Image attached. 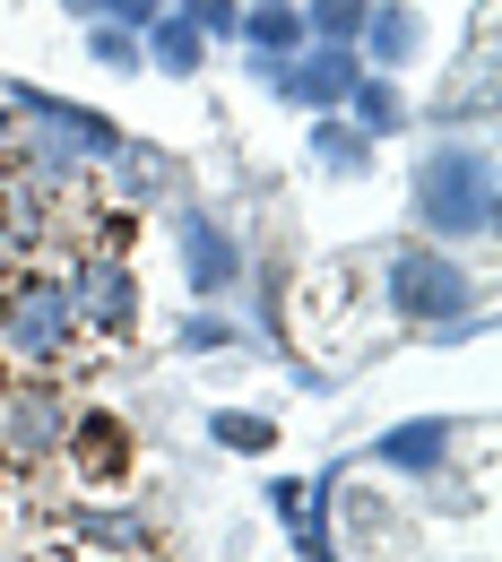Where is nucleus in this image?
<instances>
[{"instance_id":"nucleus-1","label":"nucleus","mask_w":502,"mask_h":562,"mask_svg":"<svg viewBox=\"0 0 502 562\" xmlns=\"http://www.w3.org/2000/svg\"><path fill=\"white\" fill-rule=\"evenodd\" d=\"M502 225V165L486 131H433L408 165V234L442 251H477Z\"/></svg>"},{"instance_id":"nucleus-2","label":"nucleus","mask_w":502,"mask_h":562,"mask_svg":"<svg viewBox=\"0 0 502 562\" xmlns=\"http://www.w3.org/2000/svg\"><path fill=\"white\" fill-rule=\"evenodd\" d=\"M372 294H381V321H390L399 338H425V329H442V321L477 312V303H486V278H477L459 251L425 243V234H399V243H381Z\"/></svg>"},{"instance_id":"nucleus-3","label":"nucleus","mask_w":502,"mask_h":562,"mask_svg":"<svg viewBox=\"0 0 502 562\" xmlns=\"http://www.w3.org/2000/svg\"><path fill=\"white\" fill-rule=\"evenodd\" d=\"M78 347H87V338H78V312H70L62 269L18 260V269L0 278V355H9L18 372H62Z\"/></svg>"},{"instance_id":"nucleus-4","label":"nucleus","mask_w":502,"mask_h":562,"mask_svg":"<svg viewBox=\"0 0 502 562\" xmlns=\"http://www.w3.org/2000/svg\"><path fill=\"white\" fill-rule=\"evenodd\" d=\"M165 243H174V278L191 303H234L243 278H252V243H243V225L200 200V191H182L174 209H165Z\"/></svg>"},{"instance_id":"nucleus-5","label":"nucleus","mask_w":502,"mask_h":562,"mask_svg":"<svg viewBox=\"0 0 502 562\" xmlns=\"http://www.w3.org/2000/svg\"><path fill=\"white\" fill-rule=\"evenodd\" d=\"M62 285H70V312H78V338H96V347H131L147 321V285L131 269V251H104V243H87L62 260Z\"/></svg>"},{"instance_id":"nucleus-6","label":"nucleus","mask_w":502,"mask_h":562,"mask_svg":"<svg viewBox=\"0 0 502 562\" xmlns=\"http://www.w3.org/2000/svg\"><path fill=\"white\" fill-rule=\"evenodd\" d=\"M468 432H477V424L450 416V407L399 416V424H381V432L364 441V468H372V476H399V485H425V476H442V468H459Z\"/></svg>"},{"instance_id":"nucleus-7","label":"nucleus","mask_w":502,"mask_h":562,"mask_svg":"<svg viewBox=\"0 0 502 562\" xmlns=\"http://www.w3.org/2000/svg\"><path fill=\"white\" fill-rule=\"evenodd\" d=\"M62 554L70 562H156L165 554V528L147 519L140 502L96 493V502H78L70 519H62Z\"/></svg>"},{"instance_id":"nucleus-8","label":"nucleus","mask_w":502,"mask_h":562,"mask_svg":"<svg viewBox=\"0 0 502 562\" xmlns=\"http://www.w3.org/2000/svg\"><path fill=\"white\" fill-rule=\"evenodd\" d=\"M62 424H70V398H62V381L53 372H26L9 398H0V468L18 476H35V468H53L62 459Z\"/></svg>"},{"instance_id":"nucleus-9","label":"nucleus","mask_w":502,"mask_h":562,"mask_svg":"<svg viewBox=\"0 0 502 562\" xmlns=\"http://www.w3.org/2000/svg\"><path fill=\"white\" fill-rule=\"evenodd\" d=\"M62 459H70V476L87 493H122L131 476H140V432H131L122 407H70V424H62Z\"/></svg>"},{"instance_id":"nucleus-10","label":"nucleus","mask_w":502,"mask_h":562,"mask_svg":"<svg viewBox=\"0 0 502 562\" xmlns=\"http://www.w3.org/2000/svg\"><path fill=\"white\" fill-rule=\"evenodd\" d=\"M96 182L113 191V209H174V200L191 191V165H182L165 139H140V131H131V139L113 147V165H104Z\"/></svg>"},{"instance_id":"nucleus-11","label":"nucleus","mask_w":502,"mask_h":562,"mask_svg":"<svg viewBox=\"0 0 502 562\" xmlns=\"http://www.w3.org/2000/svg\"><path fill=\"white\" fill-rule=\"evenodd\" d=\"M433 53V18L416 9V0H364V26H356V61L381 78H408L425 70Z\"/></svg>"},{"instance_id":"nucleus-12","label":"nucleus","mask_w":502,"mask_h":562,"mask_svg":"<svg viewBox=\"0 0 502 562\" xmlns=\"http://www.w3.org/2000/svg\"><path fill=\"white\" fill-rule=\"evenodd\" d=\"M338 485H347V459H330V468L303 476V493H294V510H287V554L294 562H347V537H338Z\"/></svg>"},{"instance_id":"nucleus-13","label":"nucleus","mask_w":502,"mask_h":562,"mask_svg":"<svg viewBox=\"0 0 502 562\" xmlns=\"http://www.w3.org/2000/svg\"><path fill=\"white\" fill-rule=\"evenodd\" d=\"M303 165H312V173H330V182H372L381 147L364 139L347 113H303Z\"/></svg>"},{"instance_id":"nucleus-14","label":"nucleus","mask_w":502,"mask_h":562,"mask_svg":"<svg viewBox=\"0 0 502 562\" xmlns=\"http://www.w3.org/2000/svg\"><path fill=\"white\" fill-rule=\"evenodd\" d=\"M338 113H347L372 147H390V139H408V131H416V95H408V78H381V70H364L356 87H347V104H338Z\"/></svg>"},{"instance_id":"nucleus-15","label":"nucleus","mask_w":502,"mask_h":562,"mask_svg":"<svg viewBox=\"0 0 502 562\" xmlns=\"http://www.w3.org/2000/svg\"><path fill=\"white\" fill-rule=\"evenodd\" d=\"M416 122H425V131H486V122H494V53H486V35H477V53H468V78L442 87L433 104H416Z\"/></svg>"},{"instance_id":"nucleus-16","label":"nucleus","mask_w":502,"mask_h":562,"mask_svg":"<svg viewBox=\"0 0 502 562\" xmlns=\"http://www.w3.org/2000/svg\"><path fill=\"white\" fill-rule=\"evenodd\" d=\"M140 53H147V78H174V87H182V78H200L216 61V44L182 18V9H165L156 26H140Z\"/></svg>"},{"instance_id":"nucleus-17","label":"nucleus","mask_w":502,"mask_h":562,"mask_svg":"<svg viewBox=\"0 0 502 562\" xmlns=\"http://www.w3.org/2000/svg\"><path fill=\"white\" fill-rule=\"evenodd\" d=\"M165 347L191 355V363H209V355L252 347V329H243V312H234V303H182V312H174V329H165Z\"/></svg>"},{"instance_id":"nucleus-18","label":"nucleus","mask_w":502,"mask_h":562,"mask_svg":"<svg viewBox=\"0 0 502 562\" xmlns=\"http://www.w3.org/2000/svg\"><path fill=\"white\" fill-rule=\"evenodd\" d=\"M234 53H260V61L303 53V0H243V18H234Z\"/></svg>"},{"instance_id":"nucleus-19","label":"nucleus","mask_w":502,"mask_h":562,"mask_svg":"<svg viewBox=\"0 0 502 562\" xmlns=\"http://www.w3.org/2000/svg\"><path fill=\"white\" fill-rule=\"evenodd\" d=\"M44 234H53V191L9 173L0 182V251H44Z\"/></svg>"},{"instance_id":"nucleus-20","label":"nucleus","mask_w":502,"mask_h":562,"mask_svg":"<svg viewBox=\"0 0 502 562\" xmlns=\"http://www.w3.org/2000/svg\"><path fill=\"white\" fill-rule=\"evenodd\" d=\"M209 441L225 450V459H278L287 424L260 416V407H209Z\"/></svg>"},{"instance_id":"nucleus-21","label":"nucleus","mask_w":502,"mask_h":562,"mask_svg":"<svg viewBox=\"0 0 502 562\" xmlns=\"http://www.w3.org/2000/svg\"><path fill=\"white\" fill-rule=\"evenodd\" d=\"M78 35H87V70H104V78H147V53H140V35H131V26L87 18Z\"/></svg>"},{"instance_id":"nucleus-22","label":"nucleus","mask_w":502,"mask_h":562,"mask_svg":"<svg viewBox=\"0 0 502 562\" xmlns=\"http://www.w3.org/2000/svg\"><path fill=\"white\" fill-rule=\"evenodd\" d=\"M425 510L433 519H477V510H486V502H494V493H486V476H459V468H442V476H425Z\"/></svg>"},{"instance_id":"nucleus-23","label":"nucleus","mask_w":502,"mask_h":562,"mask_svg":"<svg viewBox=\"0 0 502 562\" xmlns=\"http://www.w3.org/2000/svg\"><path fill=\"white\" fill-rule=\"evenodd\" d=\"M364 0H303V44H356Z\"/></svg>"},{"instance_id":"nucleus-24","label":"nucleus","mask_w":502,"mask_h":562,"mask_svg":"<svg viewBox=\"0 0 502 562\" xmlns=\"http://www.w3.org/2000/svg\"><path fill=\"white\" fill-rule=\"evenodd\" d=\"M494 329V303H477V312H459V321H442V329H425L416 347H433V355H468L477 338Z\"/></svg>"},{"instance_id":"nucleus-25","label":"nucleus","mask_w":502,"mask_h":562,"mask_svg":"<svg viewBox=\"0 0 502 562\" xmlns=\"http://www.w3.org/2000/svg\"><path fill=\"white\" fill-rule=\"evenodd\" d=\"M174 9H182V18H191L209 44H234V18H243V0H174Z\"/></svg>"},{"instance_id":"nucleus-26","label":"nucleus","mask_w":502,"mask_h":562,"mask_svg":"<svg viewBox=\"0 0 502 562\" xmlns=\"http://www.w3.org/2000/svg\"><path fill=\"white\" fill-rule=\"evenodd\" d=\"M165 9H174V0H96V18H104V26H131V35H140V26H156Z\"/></svg>"},{"instance_id":"nucleus-27","label":"nucleus","mask_w":502,"mask_h":562,"mask_svg":"<svg viewBox=\"0 0 502 562\" xmlns=\"http://www.w3.org/2000/svg\"><path fill=\"white\" fill-rule=\"evenodd\" d=\"M294 493H303V476H269V485H260V502H269V510L287 519V510H294Z\"/></svg>"},{"instance_id":"nucleus-28","label":"nucleus","mask_w":502,"mask_h":562,"mask_svg":"<svg viewBox=\"0 0 502 562\" xmlns=\"http://www.w3.org/2000/svg\"><path fill=\"white\" fill-rule=\"evenodd\" d=\"M0 173H18V113L0 104Z\"/></svg>"}]
</instances>
